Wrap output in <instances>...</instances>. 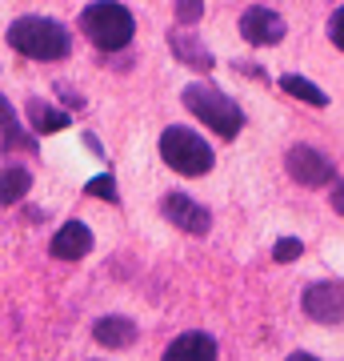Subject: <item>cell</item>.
Returning a JSON list of instances; mask_svg holds the SVG:
<instances>
[{
	"instance_id": "9c48e42d",
	"label": "cell",
	"mask_w": 344,
	"mask_h": 361,
	"mask_svg": "<svg viewBox=\"0 0 344 361\" xmlns=\"http://www.w3.org/2000/svg\"><path fill=\"white\" fill-rule=\"evenodd\" d=\"M49 249H52L56 261H80L92 249V229L84 225V221H68V225H60V229L52 233Z\"/></svg>"
},
{
	"instance_id": "52a82bcc",
	"label": "cell",
	"mask_w": 344,
	"mask_h": 361,
	"mask_svg": "<svg viewBox=\"0 0 344 361\" xmlns=\"http://www.w3.org/2000/svg\"><path fill=\"white\" fill-rule=\"evenodd\" d=\"M305 313L312 322L340 325L344 322V285L336 281H317L305 289Z\"/></svg>"
},
{
	"instance_id": "ba28073f",
	"label": "cell",
	"mask_w": 344,
	"mask_h": 361,
	"mask_svg": "<svg viewBox=\"0 0 344 361\" xmlns=\"http://www.w3.org/2000/svg\"><path fill=\"white\" fill-rule=\"evenodd\" d=\"M284 32H288L284 16L265 8V4H253V8L241 16V37L248 40V44H260V49H265V44H281Z\"/></svg>"
},
{
	"instance_id": "5b68a950",
	"label": "cell",
	"mask_w": 344,
	"mask_h": 361,
	"mask_svg": "<svg viewBox=\"0 0 344 361\" xmlns=\"http://www.w3.org/2000/svg\"><path fill=\"white\" fill-rule=\"evenodd\" d=\"M284 165H288V177L296 185H305V189H320V185L332 180V161L320 149H312V145H293Z\"/></svg>"
},
{
	"instance_id": "e0dca14e",
	"label": "cell",
	"mask_w": 344,
	"mask_h": 361,
	"mask_svg": "<svg viewBox=\"0 0 344 361\" xmlns=\"http://www.w3.org/2000/svg\"><path fill=\"white\" fill-rule=\"evenodd\" d=\"M84 193L101 197V201H116V180L108 177V173H101V177H92L89 185H84Z\"/></svg>"
},
{
	"instance_id": "ffe728a7",
	"label": "cell",
	"mask_w": 344,
	"mask_h": 361,
	"mask_svg": "<svg viewBox=\"0 0 344 361\" xmlns=\"http://www.w3.org/2000/svg\"><path fill=\"white\" fill-rule=\"evenodd\" d=\"M329 37H332V44L344 52V4L332 13V20H329Z\"/></svg>"
},
{
	"instance_id": "3957f363",
	"label": "cell",
	"mask_w": 344,
	"mask_h": 361,
	"mask_svg": "<svg viewBox=\"0 0 344 361\" xmlns=\"http://www.w3.org/2000/svg\"><path fill=\"white\" fill-rule=\"evenodd\" d=\"M184 104H189L192 116H200L208 129L217 133V137H224V141H232L236 133L244 129V113L241 104L232 101V97H224L220 89H212V85H189L184 89Z\"/></svg>"
},
{
	"instance_id": "7a4b0ae2",
	"label": "cell",
	"mask_w": 344,
	"mask_h": 361,
	"mask_svg": "<svg viewBox=\"0 0 344 361\" xmlns=\"http://www.w3.org/2000/svg\"><path fill=\"white\" fill-rule=\"evenodd\" d=\"M80 32L96 44L101 52H120L132 44V13H128L125 4H116V0H92L89 8L80 13Z\"/></svg>"
},
{
	"instance_id": "30bf717a",
	"label": "cell",
	"mask_w": 344,
	"mask_h": 361,
	"mask_svg": "<svg viewBox=\"0 0 344 361\" xmlns=\"http://www.w3.org/2000/svg\"><path fill=\"white\" fill-rule=\"evenodd\" d=\"M92 337L108 349H128L136 341V325L128 322V317H120V313H108V317H101V322L92 325Z\"/></svg>"
},
{
	"instance_id": "6da1fadb",
	"label": "cell",
	"mask_w": 344,
	"mask_h": 361,
	"mask_svg": "<svg viewBox=\"0 0 344 361\" xmlns=\"http://www.w3.org/2000/svg\"><path fill=\"white\" fill-rule=\"evenodd\" d=\"M8 44H13L20 56H32V61H64L72 52V37L60 20H49V16H20L8 25Z\"/></svg>"
},
{
	"instance_id": "2e32d148",
	"label": "cell",
	"mask_w": 344,
	"mask_h": 361,
	"mask_svg": "<svg viewBox=\"0 0 344 361\" xmlns=\"http://www.w3.org/2000/svg\"><path fill=\"white\" fill-rule=\"evenodd\" d=\"M281 89H284V92H293V97H300V101H305V104H312V109H324V104H329L324 89H317L312 80L296 77V73H288V77L281 80Z\"/></svg>"
},
{
	"instance_id": "9a60e30c",
	"label": "cell",
	"mask_w": 344,
	"mask_h": 361,
	"mask_svg": "<svg viewBox=\"0 0 344 361\" xmlns=\"http://www.w3.org/2000/svg\"><path fill=\"white\" fill-rule=\"evenodd\" d=\"M0 133H4V145H8V149H13V145H16V149H28V153L37 149V141L20 133V125H16V113L8 109V101H4V97H0Z\"/></svg>"
},
{
	"instance_id": "277c9868",
	"label": "cell",
	"mask_w": 344,
	"mask_h": 361,
	"mask_svg": "<svg viewBox=\"0 0 344 361\" xmlns=\"http://www.w3.org/2000/svg\"><path fill=\"white\" fill-rule=\"evenodd\" d=\"M160 157L180 177H204V173H212V161H217L200 133L184 129V125H168L160 133Z\"/></svg>"
},
{
	"instance_id": "4fadbf2b",
	"label": "cell",
	"mask_w": 344,
	"mask_h": 361,
	"mask_svg": "<svg viewBox=\"0 0 344 361\" xmlns=\"http://www.w3.org/2000/svg\"><path fill=\"white\" fill-rule=\"evenodd\" d=\"M168 44H172V52H177L189 68H208V65H212L208 49H200V44H196V37H189V32H172V37H168Z\"/></svg>"
},
{
	"instance_id": "ac0fdd59",
	"label": "cell",
	"mask_w": 344,
	"mask_h": 361,
	"mask_svg": "<svg viewBox=\"0 0 344 361\" xmlns=\"http://www.w3.org/2000/svg\"><path fill=\"white\" fill-rule=\"evenodd\" d=\"M300 253H305V245H300L296 237H281V241H276V249H272V261L288 265V261H296Z\"/></svg>"
},
{
	"instance_id": "5bb4252c",
	"label": "cell",
	"mask_w": 344,
	"mask_h": 361,
	"mask_svg": "<svg viewBox=\"0 0 344 361\" xmlns=\"http://www.w3.org/2000/svg\"><path fill=\"white\" fill-rule=\"evenodd\" d=\"M28 116H32V129H37V133H60V129H68V113H56V109L44 104L40 97L28 101Z\"/></svg>"
},
{
	"instance_id": "44dd1931",
	"label": "cell",
	"mask_w": 344,
	"mask_h": 361,
	"mask_svg": "<svg viewBox=\"0 0 344 361\" xmlns=\"http://www.w3.org/2000/svg\"><path fill=\"white\" fill-rule=\"evenodd\" d=\"M329 201H332V209L344 217V185H332V197H329Z\"/></svg>"
},
{
	"instance_id": "8992f818",
	"label": "cell",
	"mask_w": 344,
	"mask_h": 361,
	"mask_svg": "<svg viewBox=\"0 0 344 361\" xmlns=\"http://www.w3.org/2000/svg\"><path fill=\"white\" fill-rule=\"evenodd\" d=\"M160 213H165L177 229L192 233V237H204V233L212 229V213L200 205V201H192L189 193H165L160 201Z\"/></svg>"
},
{
	"instance_id": "8fae6325",
	"label": "cell",
	"mask_w": 344,
	"mask_h": 361,
	"mask_svg": "<svg viewBox=\"0 0 344 361\" xmlns=\"http://www.w3.org/2000/svg\"><path fill=\"white\" fill-rule=\"evenodd\" d=\"M168 357L172 361H196V357L208 361V357H217V341L208 334H184L168 345Z\"/></svg>"
},
{
	"instance_id": "7c38bea8",
	"label": "cell",
	"mask_w": 344,
	"mask_h": 361,
	"mask_svg": "<svg viewBox=\"0 0 344 361\" xmlns=\"http://www.w3.org/2000/svg\"><path fill=\"white\" fill-rule=\"evenodd\" d=\"M28 189H32V177H28V169H25V165L0 169V205H4V209L16 205V201H25Z\"/></svg>"
},
{
	"instance_id": "d6986e66",
	"label": "cell",
	"mask_w": 344,
	"mask_h": 361,
	"mask_svg": "<svg viewBox=\"0 0 344 361\" xmlns=\"http://www.w3.org/2000/svg\"><path fill=\"white\" fill-rule=\"evenodd\" d=\"M204 16V0H177V20L180 25H196Z\"/></svg>"
}]
</instances>
